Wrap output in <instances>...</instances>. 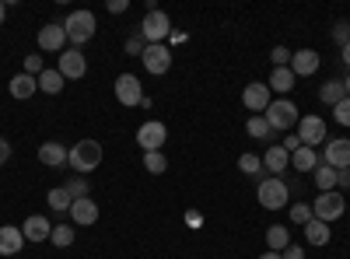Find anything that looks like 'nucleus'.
<instances>
[{"mask_svg": "<svg viewBox=\"0 0 350 259\" xmlns=\"http://www.w3.org/2000/svg\"><path fill=\"white\" fill-rule=\"evenodd\" d=\"M102 144L98 140H77L74 148H70V158H67V165L77 172V176H88V172H95L98 165H102Z\"/></svg>", "mask_w": 350, "mask_h": 259, "instance_id": "1", "label": "nucleus"}, {"mask_svg": "<svg viewBox=\"0 0 350 259\" xmlns=\"http://www.w3.org/2000/svg\"><path fill=\"white\" fill-rule=\"evenodd\" d=\"M95 28H98V21H95V14H92V11H70V14H67V21H64L67 42H74V49H77V46H84V42H92Z\"/></svg>", "mask_w": 350, "mask_h": 259, "instance_id": "2", "label": "nucleus"}, {"mask_svg": "<svg viewBox=\"0 0 350 259\" xmlns=\"http://www.w3.org/2000/svg\"><path fill=\"white\" fill-rule=\"evenodd\" d=\"M168 36H172V21H168V14L158 11V8H151L148 14H144V21H140V39L148 42V46H161Z\"/></svg>", "mask_w": 350, "mask_h": 259, "instance_id": "3", "label": "nucleus"}, {"mask_svg": "<svg viewBox=\"0 0 350 259\" xmlns=\"http://www.w3.org/2000/svg\"><path fill=\"white\" fill-rule=\"evenodd\" d=\"M312 214H315V221H326V224L340 221V217L347 214V196H343V189L319 193V196H315V207H312Z\"/></svg>", "mask_w": 350, "mask_h": 259, "instance_id": "4", "label": "nucleus"}, {"mask_svg": "<svg viewBox=\"0 0 350 259\" xmlns=\"http://www.w3.org/2000/svg\"><path fill=\"white\" fill-rule=\"evenodd\" d=\"M267 116V123H270V130L277 133V130H291V126H298V120H301V112H298V105L291 102V98H277V102H270V109L262 112Z\"/></svg>", "mask_w": 350, "mask_h": 259, "instance_id": "5", "label": "nucleus"}, {"mask_svg": "<svg viewBox=\"0 0 350 259\" xmlns=\"http://www.w3.org/2000/svg\"><path fill=\"white\" fill-rule=\"evenodd\" d=\"M287 182L284 179H259V186H256V196H259V207H267V210H280V207H287Z\"/></svg>", "mask_w": 350, "mask_h": 259, "instance_id": "6", "label": "nucleus"}, {"mask_svg": "<svg viewBox=\"0 0 350 259\" xmlns=\"http://www.w3.org/2000/svg\"><path fill=\"white\" fill-rule=\"evenodd\" d=\"M112 92H116V98H120V105H126V109L148 102V95H144V84H140L137 74H120V77H116V88H112Z\"/></svg>", "mask_w": 350, "mask_h": 259, "instance_id": "7", "label": "nucleus"}, {"mask_svg": "<svg viewBox=\"0 0 350 259\" xmlns=\"http://www.w3.org/2000/svg\"><path fill=\"white\" fill-rule=\"evenodd\" d=\"M298 140L305 148H319V144H326L329 133H326V120L323 116H301L298 120Z\"/></svg>", "mask_w": 350, "mask_h": 259, "instance_id": "8", "label": "nucleus"}, {"mask_svg": "<svg viewBox=\"0 0 350 259\" xmlns=\"http://www.w3.org/2000/svg\"><path fill=\"white\" fill-rule=\"evenodd\" d=\"M165 140H168V126L158 123V120H148V123L137 130V144L144 148V154H148V151H161Z\"/></svg>", "mask_w": 350, "mask_h": 259, "instance_id": "9", "label": "nucleus"}, {"mask_svg": "<svg viewBox=\"0 0 350 259\" xmlns=\"http://www.w3.org/2000/svg\"><path fill=\"white\" fill-rule=\"evenodd\" d=\"M140 64L148 67V74L161 77V74L172 70V49H168L165 42H161V46H148V49H144V56H140Z\"/></svg>", "mask_w": 350, "mask_h": 259, "instance_id": "10", "label": "nucleus"}, {"mask_svg": "<svg viewBox=\"0 0 350 259\" xmlns=\"http://www.w3.org/2000/svg\"><path fill=\"white\" fill-rule=\"evenodd\" d=\"M270 84H259V81H252V84H245V92H242V105L249 109V112H256V116H262V112L270 109Z\"/></svg>", "mask_w": 350, "mask_h": 259, "instance_id": "11", "label": "nucleus"}, {"mask_svg": "<svg viewBox=\"0 0 350 259\" xmlns=\"http://www.w3.org/2000/svg\"><path fill=\"white\" fill-rule=\"evenodd\" d=\"M56 70L64 74V81H77L88 74V60H84V53L81 49H64L60 53V64H56Z\"/></svg>", "mask_w": 350, "mask_h": 259, "instance_id": "12", "label": "nucleus"}, {"mask_svg": "<svg viewBox=\"0 0 350 259\" xmlns=\"http://www.w3.org/2000/svg\"><path fill=\"white\" fill-rule=\"evenodd\" d=\"M323 165L329 168H350V140H326V148H323Z\"/></svg>", "mask_w": 350, "mask_h": 259, "instance_id": "13", "label": "nucleus"}, {"mask_svg": "<svg viewBox=\"0 0 350 259\" xmlns=\"http://www.w3.org/2000/svg\"><path fill=\"white\" fill-rule=\"evenodd\" d=\"M64 42H67V32L60 21H49L39 28V49L42 53H64Z\"/></svg>", "mask_w": 350, "mask_h": 259, "instance_id": "14", "label": "nucleus"}, {"mask_svg": "<svg viewBox=\"0 0 350 259\" xmlns=\"http://www.w3.org/2000/svg\"><path fill=\"white\" fill-rule=\"evenodd\" d=\"M70 221L74 224H81V228H92V224H98V204L92 196H81V200H74L70 204Z\"/></svg>", "mask_w": 350, "mask_h": 259, "instance_id": "15", "label": "nucleus"}, {"mask_svg": "<svg viewBox=\"0 0 350 259\" xmlns=\"http://www.w3.org/2000/svg\"><path fill=\"white\" fill-rule=\"evenodd\" d=\"M262 168H267L273 179H280L284 172L291 168V154L280 148V144H270V148H267V154H262Z\"/></svg>", "mask_w": 350, "mask_h": 259, "instance_id": "16", "label": "nucleus"}, {"mask_svg": "<svg viewBox=\"0 0 350 259\" xmlns=\"http://www.w3.org/2000/svg\"><path fill=\"white\" fill-rule=\"evenodd\" d=\"M21 235H25V242H49V235H53V224H49L46 217L32 214V217H25V224H21Z\"/></svg>", "mask_w": 350, "mask_h": 259, "instance_id": "17", "label": "nucleus"}, {"mask_svg": "<svg viewBox=\"0 0 350 259\" xmlns=\"http://www.w3.org/2000/svg\"><path fill=\"white\" fill-rule=\"evenodd\" d=\"M319 53L315 49H298L295 56H291V70H295V77H312L319 70Z\"/></svg>", "mask_w": 350, "mask_h": 259, "instance_id": "18", "label": "nucleus"}, {"mask_svg": "<svg viewBox=\"0 0 350 259\" xmlns=\"http://www.w3.org/2000/svg\"><path fill=\"white\" fill-rule=\"evenodd\" d=\"M67 158H70V151L64 148V144H56V140H49V144H42V148H39V161L46 168H64Z\"/></svg>", "mask_w": 350, "mask_h": 259, "instance_id": "19", "label": "nucleus"}, {"mask_svg": "<svg viewBox=\"0 0 350 259\" xmlns=\"http://www.w3.org/2000/svg\"><path fill=\"white\" fill-rule=\"evenodd\" d=\"M21 245H25L21 228H14V224H4V228H0V256H18Z\"/></svg>", "mask_w": 350, "mask_h": 259, "instance_id": "20", "label": "nucleus"}, {"mask_svg": "<svg viewBox=\"0 0 350 259\" xmlns=\"http://www.w3.org/2000/svg\"><path fill=\"white\" fill-rule=\"evenodd\" d=\"M36 88H39V77H32V74H18V77H11V84H8L11 98H18V102L32 98V95H36Z\"/></svg>", "mask_w": 350, "mask_h": 259, "instance_id": "21", "label": "nucleus"}, {"mask_svg": "<svg viewBox=\"0 0 350 259\" xmlns=\"http://www.w3.org/2000/svg\"><path fill=\"white\" fill-rule=\"evenodd\" d=\"M319 165H323L319 151H315V148H305V144H301L295 154H291V168H298V172H315Z\"/></svg>", "mask_w": 350, "mask_h": 259, "instance_id": "22", "label": "nucleus"}, {"mask_svg": "<svg viewBox=\"0 0 350 259\" xmlns=\"http://www.w3.org/2000/svg\"><path fill=\"white\" fill-rule=\"evenodd\" d=\"M295 70H291V67H273V74H270V92H280V95H287L291 88H295Z\"/></svg>", "mask_w": 350, "mask_h": 259, "instance_id": "23", "label": "nucleus"}, {"mask_svg": "<svg viewBox=\"0 0 350 259\" xmlns=\"http://www.w3.org/2000/svg\"><path fill=\"white\" fill-rule=\"evenodd\" d=\"M305 238L312 242V245H329V238H333V232H329V224L326 221H308L305 224Z\"/></svg>", "mask_w": 350, "mask_h": 259, "instance_id": "24", "label": "nucleus"}, {"mask_svg": "<svg viewBox=\"0 0 350 259\" xmlns=\"http://www.w3.org/2000/svg\"><path fill=\"white\" fill-rule=\"evenodd\" d=\"M267 245H270V252H284V249L291 245L287 224H273V228H267Z\"/></svg>", "mask_w": 350, "mask_h": 259, "instance_id": "25", "label": "nucleus"}, {"mask_svg": "<svg viewBox=\"0 0 350 259\" xmlns=\"http://www.w3.org/2000/svg\"><path fill=\"white\" fill-rule=\"evenodd\" d=\"M319 98H323L326 105H340V102L347 98V84H343V81H336V77H333V81H326V84H323V92H319Z\"/></svg>", "mask_w": 350, "mask_h": 259, "instance_id": "26", "label": "nucleus"}, {"mask_svg": "<svg viewBox=\"0 0 350 259\" xmlns=\"http://www.w3.org/2000/svg\"><path fill=\"white\" fill-rule=\"evenodd\" d=\"M46 204H49V210H56V214H70V204H74V200H70V193L64 189V186H56V189H49L46 193Z\"/></svg>", "mask_w": 350, "mask_h": 259, "instance_id": "27", "label": "nucleus"}, {"mask_svg": "<svg viewBox=\"0 0 350 259\" xmlns=\"http://www.w3.org/2000/svg\"><path fill=\"white\" fill-rule=\"evenodd\" d=\"M39 88H42L46 95H60V92H64V74H60V70H42V74H39Z\"/></svg>", "mask_w": 350, "mask_h": 259, "instance_id": "28", "label": "nucleus"}, {"mask_svg": "<svg viewBox=\"0 0 350 259\" xmlns=\"http://www.w3.org/2000/svg\"><path fill=\"white\" fill-rule=\"evenodd\" d=\"M315 186H319V193H329V189H336V168H329V165H319V168H315Z\"/></svg>", "mask_w": 350, "mask_h": 259, "instance_id": "29", "label": "nucleus"}, {"mask_svg": "<svg viewBox=\"0 0 350 259\" xmlns=\"http://www.w3.org/2000/svg\"><path fill=\"white\" fill-rule=\"evenodd\" d=\"M49 242H53L56 249H67V245H74V224H53V235H49Z\"/></svg>", "mask_w": 350, "mask_h": 259, "instance_id": "30", "label": "nucleus"}, {"mask_svg": "<svg viewBox=\"0 0 350 259\" xmlns=\"http://www.w3.org/2000/svg\"><path fill=\"white\" fill-rule=\"evenodd\" d=\"M245 130H249V137H256V140H270V137H273L267 116H252V120L245 123Z\"/></svg>", "mask_w": 350, "mask_h": 259, "instance_id": "31", "label": "nucleus"}, {"mask_svg": "<svg viewBox=\"0 0 350 259\" xmlns=\"http://www.w3.org/2000/svg\"><path fill=\"white\" fill-rule=\"evenodd\" d=\"M144 168H148L151 176H161V172L168 168V161H165L161 151H148V154H144Z\"/></svg>", "mask_w": 350, "mask_h": 259, "instance_id": "32", "label": "nucleus"}, {"mask_svg": "<svg viewBox=\"0 0 350 259\" xmlns=\"http://www.w3.org/2000/svg\"><path fill=\"white\" fill-rule=\"evenodd\" d=\"M239 168L245 172V176H262V172H267L259 154H242V158H239Z\"/></svg>", "mask_w": 350, "mask_h": 259, "instance_id": "33", "label": "nucleus"}, {"mask_svg": "<svg viewBox=\"0 0 350 259\" xmlns=\"http://www.w3.org/2000/svg\"><path fill=\"white\" fill-rule=\"evenodd\" d=\"M64 189L70 193V200H81V196H88V182H84V176H74V179H67V182H64Z\"/></svg>", "mask_w": 350, "mask_h": 259, "instance_id": "34", "label": "nucleus"}, {"mask_svg": "<svg viewBox=\"0 0 350 259\" xmlns=\"http://www.w3.org/2000/svg\"><path fill=\"white\" fill-rule=\"evenodd\" d=\"M315 214H312V207L308 204H295L291 207V224H308Z\"/></svg>", "mask_w": 350, "mask_h": 259, "instance_id": "35", "label": "nucleus"}, {"mask_svg": "<svg viewBox=\"0 0 350 259\" xmlns=\"http://www.w3.org/2000/svg\"><path fill=\"white\" fill-rule=\"evenodd\" d=\"M291 56H295V53H291L287 46H273V49H270V60H273V67H291Z\"/></svg>", "mask_w": 350, "mask_h": 259, "instance_id": "36", "label": "nucleus"}, {"mask_svg": "<svg viewBox=\"0 0 350 259\" xmlns=\"http://www.w3.org/2000/svg\"><path fill=\"white\" fill-rule=\"evenodd\" d=\"M333 42H336L340 49L350 42V21H336V25H333Z\"/></svg>", "mask_w": 350, "mask_h": 259, "instance_id": "37", "label": "nucleus"}, {"mask_svg": "<svg viewBox=\"0 0 350 259\" xmlns=\"http://www.w3.org/2000/svg\"><path fill=\"white\" fill-rule=\"evenodd\" d=\"M333 120L340 126H350V98H343L340 105H333Z\"/></svg>", "mask_w": 350, "mask_h": 259, "instance_id": "38", "label": "nucleus"}, {"mask_svg": "<svg viewBox=\"0 0 350 259\" xmlns=\"http://www.w3.org/2000/svg\"><path fill=\"white\" fill-rule=\"evenodd\" d=\"M42 70H46V67H42V56H36V53H32V56H25V74L39 77Z\"/></svg>", "mask_w": 350, "mask_h": 259, "instance_id": "39", "label": "nucleus"}, {"mask_svg": "<svg viewBox=\"0 0 350 259\" xmlns=\"http://www.w3.org/2000/svg\"><path fill=\"white\" fill-rule=\"evenodd\" d=\"M144 49H148V42L140 39V32L126 39V53H130V56H144Z\"/></svg>", "mask_w": 350, "mask_h": 259, "instance_id": "40", "label": "nucleus"}, {"mask_svg": "<svg viewBox=\"0 0 350 259\" xmlns=\"http://www.w3.org/2000/svg\"><path fill=\"white\" fill-rule=\"evenodd\" d=\"M280 148H284L287 154H295V151L301 148V140H298V133H287V137H284V144H280Z\"/></svg>", "mask_w": 350, "mask_h": 259, "instance_id": "41", "label": "nucleus"}, {"mask_svg": "<svg viewBox=\"0 0 350 259\" xmlns=\"http://www.w3.org/2000/svg\"><path fill=\"white\" fill-rule=\"evenodd\" d=\"M280 256H284V259H305V249H301V245H287Z\"/></svg>", "mask_w": 350, "mask_h": 259, "instance_id": "42", "label": "nucleus"}, {"mask_svg": "<svg viewBox=\"0 0 350 259\" xmlns=\"http://www.w3.org/2000/svg\"><path fill=\"white\" fill-rule=\"evenodd\" d=\"M8 158H11V140L0 137V165H8Z\"/></svg>", "mask_w": 350, "mask_h": 259, "instance_id": "43", "label": "nucleus"}, {"mask_svg": "<svg viewBox=\"0 0 350 259\" xmlns=\"http://www.w3.org/2000/svg\"><path fill=\"white\" fill-rule=\"evenodd\" d=\"M130 8V0H109V14H123Z\"/></svg>", "mask_w": 350, "mask_h": 259, "instance_id": "44", "label": "nucleus"}, {"mask_svg": "<svg viewBox=\"0 0 350 259\" xmlns=\"http://www.w3.org/2000/svg\"><path fill=\"white\" fill-rule=\"evenodd\" d=\"M336 186L350 189V168H340V172H336Z\"/></svg>", "mask_w": 350, "mask_h": 259, "instance_id": "45", "label": "nucleus"}, {"mask_svg": "<svg viewBox=\"0 0 350 259\" xmlns=\"http://www.w3.org/2000/svg\"><path fill=\"white\" fill-rule=\"evenodd\" d=\"M186 221H189V228H200V224H203V217H200L196 210H189V214H186Z\"/></svg>", "mask_w": 350, "mask_h": 259, "instance_id": "46", "label": "nucleus"}, {"mask_svg": "<svg viewBox=\"0 0 350 259\" xmlns=\"http://www.w3.org/2000/svg\"><path fill=\"white\" fill-rule=\"evenodd\" d=\"M259 259H284V256H280V252H262Z\"/></svg>", "mask_w": 350, "mask_h": 259, "instance_id": "47", "label": "nucleus"}, {"mask_svg": "<svg viewBox=\"0 0 350 259\" xmlns=\"http://www.w3.org/2000/svg\"><path fill=\"white\" fill-rule=\"evenodd\" d=\"M343 64H347V67H350V42H347V46H343Z\"/></svg>", "mask_w": 350, "mask_h": 259, "instance_id": "48", "label": "nucleus"}, {"mask_svg": "<svg viewBox=\"0 0 350 259\" xmlns=\"http://www.w3.org/2000/svg\"><path fill=\"white\" fill-rule=\"evenodd\" d=\"M4 18H8V8H4V0H0V25H4Z\"/></svg>", "mask_w": 350, "mask_h": 259, "instance_id": "49", "label": "nucleus"}, {"mask_svg": "<svg viewBox=\"0 0 350 259\" xmlns=\"http://www.w3.org/2000/svg\"><path fill=\"white\" fill-rule=\"evenodd\" d=\"M343 84H347V98H350V74H347V81H343Z\"/></svg>", "mask_w": 350, "mask_h": 259, "instance_id": "50", "label": "nucleus"}]
</instances>
